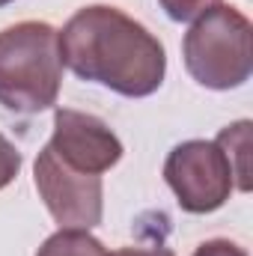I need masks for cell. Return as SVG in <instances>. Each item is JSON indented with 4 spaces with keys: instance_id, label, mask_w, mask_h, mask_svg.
Here are the masks:
<instances>
[{
    "instance_id": "6da1fadb",
    "label": "cell",
    "mask_w": 253,
    "mask_h": 256,
    "mask_svg": "<svg viewBox=\"0 0 253 256\" xmlns=\"http://www.w3.org/2000/svg\"><path fill=\"white\" fill-rule=\"evenodd\" d=\"M57 42L63 66L116 96L146 98L164 84V45L120 6L92 3L78 9L57 30Z\"/></svg>"
},
{
    "instance_id": "7a4b0ae2",
    "label": "cell",
    "mask_w": 253,
    "mask_h": 256,
    "mask_svg": "<svg viewBox=\"0 0 253 256\" xmlns=\"http://www.w3.org/2000/svg\"><path fill=\"white\" fill-rule=\"evenodd\" d=\"M63 60L48 21H18L0 30V104L12 114H42L57 104Z\"/></svg>"
},
{
    "instance_id": "3957f363",
    "label": "cell",
    "mask_w": 253,
    "mask_h": 256,
    "mask_svg": "<svg viewBox=\"0 0 253 256\" xmlns=\"http://www.w3.org/2000/svg\"><path fill=\"white\" fill-rule=\"evenodd\" d=\"M182 60L188 74L206 90H238L253 72V24L226 3L200 15L182 39Z\"/></svg>"
},
{
    "instance_id": "277c9868",
    "label": "cell",
    "mask_w": 253,
    "mask_h": 256,
    "mask_svg": "<svg viewBox=\"0 0 253 256\" xmlns=\"http://www.w3.org/2000/svg\"><path fill=\"white\" fill-rule=\"evenodd\" d=\"M164 182L188 214L218 212L236 191L232 167L214 140H185L164 161Z\"/></svg>"
},
{
    "instance_id": "5b68a950",
    "label": "cell",
    "mask_w": 253,
    "mask_h": 256,
    "mask_svg": "<svg viewBox=\"0 0 253 256\" xmlns=\"http://www.w3.org/2000/svg\"><path fill=\"white\" fill-rule=\"evenodd\" d=\"M33 179L45 208L60 224V230H92L102 224V212H104L102 176L78 173L66 167L45 143V149L36 155Z\"/></svg>"
},
{
    "instance_id": "8992f818",
    "label": "cell",
    "mask_w": 253,
    "mask_h": 256,
    "mask_svg": "<svg viewBox=\"0 0 253 256\" xmlns=\"http://www.w3.org/2000/svg\"><path fill=\"white\" fill-rule=\"evenodd\" d=\"M48 146L66 167L78 173H96V176L116 167L126 152L122 140L104 120L84 110H72V108L54 110V134Z\"/></svg>"
},
{
    "instance_id": "52a82bcc",
    "label": "cell",
    "mask_w": 253,
    "mask_h": 256,
    "mask_svg": "<svg viewBox=\"0 0 253 256\" xmlns=\"http://www.w3.org/2000/svg\"><path fill=\"white\" fill-rule=\"evenodd\" d=\"M250 120H238L232 126H226L218 137L214 143L224 149L230 167H232V179H236V188L242 194L250 191Z\"/></svg>"
},
{
    "instance_id": "ba28073f",
    "label": "cell",
    "mask_w": 253,
    "mask_h": 256,
    "mask_svg": "<svg viewBox=\"0 0 253 256\" xmlns=\"http://www.w3.org/2000/svg\"><path fill=\"white\" fill-rule=\"evenodd\" d=\"M36 256H114L90 230H57L42 242Z\"/></svg>"
},
{
    "instance_id": "9c48e42d",
    "label": "cell",
    "mask_w": 253,
    "mask_h": 256,
    "mask_svg": "<svg viewBox=\"0 0 253 256\" xmlns=\"http://www.w3.org/2000/svg\"><path fill=\"white\" fill-rule=\"evenodd\" d=\"M158 3H161V9L167 12L170 21L185 24V21H196L208 9H214L220 0H158Z\"/></svg>"
},
{
    "instance_id": "30bf717a",
    "label": "cell",
    "mask_w": 253,
    "mask_h": 256,
    "mask_svg": "<svg viewBox=\"0 0 253 256\" xmlns=\"http://www.w3.org/2000/svg\"><path fill=\"white\" fill-rule=\"evenodd\" d=\"M18 173H21V152L0 134V191L9 188Z\"/></svg>"
},
{
    "instance_id": "8fae6325",
    "label": "cell",
    "mask_w": 253,
    "mask_h": 256,
    "mask_svg": "<svg viewBox=\"0 0 253 256\" xmlns=\"http://www.w3.org/2000/svg\"><path fill=\"white\" fill-rule=\"evenodd\" d=\"M190 256H248V250L230 238H208V242L196 244V250Z\"/></svg>"
},
{
    "instance_id": "7c38bea8",
    "label": "cell",
    "mask_w": 253,
    "mask_h": 256,
    "mask_svg": "<svg viewBox=\"0 0 253 256\" xmlns=\"http://www.w3.org/2000/svg\"><path fill=\"white\" fill-rule=\"evenodd\" d=\"M114 256H176L164 242H155V244H140V248H120L114 250Z\"/></svg>"
},
{
    "instance_id": "4fadbf2b",
    "label": "cell",
    "mask_w": 253,
    "mask_h": 256,
    "mask_svg": "<svg viewBox=\"0 0 253 256\" xmlns=\"http://www.w3.org/2000/svg\"><path fill=\"white\" fill-rule=\"evenodd\" d=\"M9 3H15V0H0V6H9Z\"/></svg>"
}]
</instances>
